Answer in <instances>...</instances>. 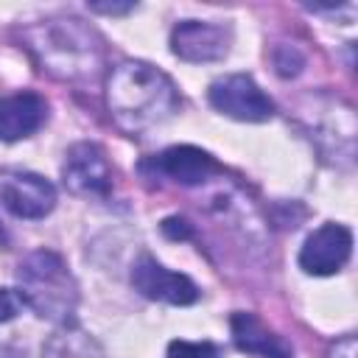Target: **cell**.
Listing matches in <instances>:
<instances>
[{
	"instance_id": "1",
	"label": "cell",
	"mask_w": 358,
	"mask_h": 358,
	"mask_svg": "<svg viewBox=\"0 0 358 358\" xmlns=\"http://www.w3.org/2000/svg\"><path fill=\"white\" fill-rule=\"evenodd\" d=\"M106 109L117 129L140 134L179 109V92L162 70L145 62H120L106 76Z\"/></svg>"
},
{
	"instance_id": "2",
	"label": "cell",
	"mask_w": 358,
	"mask_h": 358,
	"mask_svg": "<svg viewBox=\"0 0 358 358\" xmlns=\"http://www.w3.org/2000/svg\"><path fill=\"white\" fill-rule=\"evenodd\" d=\"M28 50L56 78L78 81L92 78L101 70V39L78 17H50L25 28L22 34Z\"/></svg>"
},
{
	"instance_id": "3",
	"label": "cell",
	"mask_w": 358,
	"mask_h": 358,
	"mask_svg": "<svg viewBox=\"0 0 358 358\" xmlns=\"http://www.w3.org/2000/svg\"><path fill=\"white\" fill-rule=\"evenodd\" d=\"M20 299L36 316L50 322H70L78 305V285L67 271V263L48 249L31 252L17 266Z\"/></svg>"
},
{
	"instance_id": "4",
	"label": "cell",
	"mask_w": 358,
	"mask_h": 358,
	"mask_svg": "<svg viewBox=\"0 0 358 358\" xmlns=\"http://www.w3.org/2000/svg\"><path fill=\"white\" fill-rule=\"evenodd\" d=\"M210 103L218 112H224L235 120H246V123H260V120H268L274 115L271 98L243 73L224 76V78L213 81Z\"/></svg>"
},
{
	"instance_id": "5",
	"label": "cell",
	"mask_w": 358,
	"mask_h": 358,
	"mask_svg": "<svg viewBox=\"0 0 358 358\" xmlns=\"http://www.w3.org/2000/svg\"><path fill=\"white\" fill-rule=\"evenodd\" d=\"M131 285L143 296L159 299L168 305H190L199 299V288L190 277L159 266L151 255H140V260L131 266Z\"/></svg>"
},
{
	"instance_id": "6",
	"label": "cell",
	"mask_w": 358,
	"mask_h": 358,
	"mask_svg": "<svg viewBox=\"0 0 358 358\" xmlns=\"http://www.w3.org/2000/svg\"><path fill=\"white\" fill-rule=\"evenodd\" d=\"M0 201L17 218H45L56 204V190L36 173L11 171L0 176Z\"/></svg>"
},
{
	"instance_id": "7",
	"label": "cell",
	"mask_w": 358,
	"mask_h": 358,
	"mask_svg": "<svg viewBox=\"0 0 358 358\" xmlns=\"http://www.w3.org/2000/svg\"><path fill=\"white\" fill-rule=\"evenodd\" d=\"M64 185L78 196H103L112 187V168L95 143H76L62 165Z\"/></svg>"
},
{
	"instance_id": "8",
	"label": "cell",
	"mask_w": 358,
	"mask_h": 358,
	"mask_svg": "<svg viewBox=\"0 0 358 358\" xmlns=\"http://www.w3.org/2000/svg\"><path fill=\"white\" fill-rule=\"evenodd\" d=\"M352 252V232L344 224H322L302 246L299 252V266L308 274L324 277L336 274Z\"/></svg>"
},
{
	"instance_id": "9",
	"label": "cell",
	"mask_w": 358,
	"mask_h": 358,
	"mask_svg": "<svg viewBox=\"0 0 358 358\" xmlns=\"http://www.w3.org/2000/svg\"><path fill=\"white\" fill-rule=\"evenodd\" d=\"M171 50L185 62H215L229 50V34L221 25L185 20L171 31Z\"/></svg>"
},
{
	"instance_id": "10",
	"label": "cell",
	"mask_w": 358,
	"mask_h": 358,
	"mask_svg": "<svg viewBox=\"0 0 358 358\" xmlns=\"http://www.w3.org/2000/svg\"><path fill=\"white\" fill-rule=\"evenodd\" d=\"M48 117V103L36 92H17L0 98V140L14 143L31 137Z\"/></svg>"
},
{
	"instance_id": "11",
	"label": "cell",
	"mask_w": 358,
	"mask_h": 358,
	"mask_svg": "<svg viewBox=\"0 0 358 358\" xmlns=\"http://www.w3.org/2000/svg\"><path fill=\"white\" fill-rule=\"evenodd\" d=\"M157 168L165 176H171L173 182L187 185V187L201 185V182L213 179L221 171V165L207 151H201L196 145H171V148H165L157 157Z\"/></svg>"
},
{
	"instance_id": "12",
	"label": "cell",
	"mask_w": 358,
	"mask_h": 358,
	"mask_svg": "<svg viewBox=\"0 0 358 358\" xmlns=\"http://www.w3.org/2000/svg\"><path fill=\"white\" fill-rule=\"evenodd\" d=\"M229 327L238 350L260 358H291V344L274 330H268L255 313H232Z\"/></svg>"
},
{
	"instance_id": "13",
	"label": "cell",
	"mask_w": 358,
	"mask_h": 358,
	"mask_svg": "<svg viewBox=\"0 0 358 358\" xmlns=\"http://www.w3.org/2000/svg\"><path fill=\"white\" fill-rule=\"evenodd\" d=\"M168 358H218V350L210 341H171Z\"/></svg>"
},
{
	"instance_id": "14",
	"label": "cell",
	"mask_w": 358,
	"mask_h": 358,
	"mask_svg": "<svg viewBox=\"0 0 358 358\" xmlns=\"http://www.w3.org/2000/svg\"><path fill=\"white\" fill-rule=\"evenodd\" d=\"M274 64H277V73H280V76H296V73H299V67H302V56H299V50H296V48L282 45V48H277Z\"/></svg>"
},
{
	"instance_id": "15",
	"label": "cell",
	"mask_w": 358,
	"mask_h": 358,
	"mask_svg": "<svg viewBox=\"0 0 358 358\" xmlns=\"http://www.w3.org/2000/svg\"><path fill=\"white\" fill-rule=\"evenodd\" d=\"M22 308V299L17 291H8V288H0V322H8L20 313Z\"/></svg>"
},
{
	"instance_id": "16",
	"label": "cell",
	"mask_w": 358,
	"mask_h": 358,
	"mask_svg": "<svg viewBox=\"0 0 358 358\" xmlns=\"http://www.w3.org/2000/svg\"><path fill=\"white\" fill-rule=\"evenodd\" d=\"M355 355H358L355 336H344V338H338V341L330 347V352H327V358H355Z\"/></svg>"
},
{
	"instance_id": "17",
	"label": "cell",
	"mask_w": 358,
	"mask_h": 358,
	"mask_svg": "<svg viewBox=\"0 0 358 358\" xmlns=\"http://www.w3.org/2000/svg\"><path fill=\"white\" fill-rule=\"evenodd\" d=\"M162 232H165L168 238H173V241H176V238H190V235H193L185 218H165V221H162Z\"/></svg>"
},
{
	"instance_id": "18",
	"label": "cell",
	"mask_w": 358,
	"mask_h": 358,
	"mask_svg": "<svg viewBox=\"0 0 358 358\" xmlns=\"http://www.w3.org/2000/svg\"><path fill=\"white\" fill-rule=\"evenodd\" d=\"M90 8L101 14H126L134 8V3H90Z\"/></svg>"
}]
</instances>
